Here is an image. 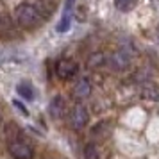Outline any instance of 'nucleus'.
I'll list each match as a JSON object with an SVG mask.
<instances>
[{
  "label": "nucleus",
  "mask_w": 159,
  "mask_h": 159,
  "mask_svg": "<svg viewBox=\"0 0 159 159\" xmlns=\"http://www.w3.org/2000/svg\"><path fill=\"white\" fill-rule=\"evenodd\" d=\"M15 16L22 27H36L38 23L41 22V11L36 6L27 4V2L20 4L15 9Z\"/></svg>",
  "instance_id": "nucleus-1"
},
{
  "label": "nucleus",
  "mask_w": 159,
  "mask_h": 159,
  "mask_svg": "<svg viewBox=\"0 0 159 159\" xmlns=\"http://www.w3.org/2000/svg\"><path fill=\"white\" fill-rule=\"evenodd\" d=\"M9 152L16 159H32L34 157V148L32 145L27 143L23 138H18L15 141H9Z\"/></svg>",
  "instance_id": "nucleus-2"
},
{
  "label": "nucleus",
  "mask_w": 159,
  "mask_h": 159,
  "mask_svg": "<svg viewBox=\"0 0 159 159\" xmlns=\"http://www.w3.org/2000/svg\"><path fill=\"white\" fill-rule=\"evenodd\" d=\"M88 120H89V113H88V107L84 104L77 102L75 106L70 111V123L75 130H80L82 127H86Z\"/></svg>",
  "instance_id": "nucleus-3"
},
{
  "label": "nucleus",
  "mask_w": 159,
  "mask_h": 159,
  "mask_svg": "<svg viewBox=\"0 0 159 159\" xmlns=\"http://www.w3.org/2000/svg\"><path fill=\"white\" fill-rule=\"evenodd\" d=\"M77 70H79V65L73 59H61L56 65V75L61 80H70L72 77H75Z\"/></svg>",
  "instance_id": "nucleus-4"
},
{
  "label": "nucleus",
  "mask_w": 159,
  "mask_h": 159,
  "mask_svg": "<svg viewBox=\"0 0 159 159\" xmlns=\"http://www.w3.org/2000/svg\"><path fill=\"white\" fill-rule=\"evenodd\" d=\"M130 65V54L125 50H120V52H115L113 56L107 57V66L115 72H122L125 70L127 66Z\"/></svg>",
  "instance_id": "nucleus-5"
},
{
  "label": "nucleus",
  "mask_w": 159,
  "mask_h": 159,
  "mask_svg": "<svg viewBox=\"0 0 159 159\" xmlns=\"http://www.w3.org/2000/svg\"><path fill=\"white\" fill-rule=\"evenodd\" d=\"M48 113L54 120H61L66 115V100L61 95H56L48 104Z\"/></svg>",
  "instance_id": "nucleus-6"
},
{
  "label": "nucleus",
  "mask_w": 159,
  "mask_h": 159,
  "mask_svg": "<svg viewBox=\"0 0 159 159\" xmlns=\"http://www.w3.org/2000/svg\"><path fill=\"white\" fill-rule=\"evenodd\" d=\"M73 97H75V100H84V98H88L89 95H91V82H89V79L88 77H82V79L77 80V84L73 86Z\"/></svg>",
  "instance_id": "nucleus-7"
},
{
  "label": "nucleus",
  "mask_w": 159,
  "mask_h": 159,
  "mask_svg": "<svg viewBox=\"0 0 159 159\" xmlns=\"http://www.w3.org/2000/svg\"><path fill=\"white\" fill-rule=\"evenodd\" d=\"M141 98L145 100H150V102H157L159 100V86L157 84H152V82H145V86L141 88Z\"/></svg>",
  "instance_id": "nucleus-8"
},
{
  "label": "nucleus",
  "mask_w": 159,
  "mask_h": 159,
  "mask_svg": "<svg viewBox=\"0 0 159 159\" xmlns=\"http://www.w3.org/2000/svg\"><path fill=\"white\" fill-rule=\"evenodd\" d=\"M107 65V57L102 54V52H95V54H91L89 57H88L86 61V66L89 68V70H97V68H100V66Z\"/></svg>",
  "instance_id": "nucleus-9"
},
{
  "label": "nucleus",
  "mask_w": 159,
  "mask_h": 159,
  "mask_svg": "<svg viewBox=\"0 0 159 159\" xmlns=\"http://www.w3.org/2000/svg\"><path fill=\"white\" fill-rule=\"evenodd\" d=\"M111 122H107V120H104V122H100V123H97L93 127V130H91V134L93 136H97V138H106V136H109V132H111Z\"/></svg>",
  "instance_id": "nucleus-10"
},
{
  "label": "nucleus",
  "mask_w": 159,
  "mask_h": 159,
  "mask_svg": "<svg viewBox=\"0 0 159 159\" xmlns=\"http://www.w3.org/2000/svg\"><path fill=\"white\" fill-rule=\"evenodd\" d=\"M16 91H18V95H20L22 98H25V100H32V98H34V89H32V86H30L29 82H20V84L16 86Z\"/></svg>",
  "instance_id": "nucleus-11"
},
{
  "label": "nucleus",
  "mask_w": 159,
  "mask_h": 159,
  "mask_svg": "<svg viewBox=\"0 0 159 159\" xmlns=\"http://www.w3.org/2000/svg\"><path fill=\"white\" fill-rule=\"evenodd\" d=\"M6 138H7V141H15L18 138H22L20 127L16 123H7V127H6Z\"/></svg>",
  "instance_id": "nucleus-12"
},
{
  "label": "nucleus",
  "mask_w": 159,
  "mask_h": 159,
  "mask_svg": "<svg viewBox=\"0 0 159 159\" xmlns=\"http://www.w3.org/2000/svg\"><path fill=\"white\" fill-rule=\"evenodd\" d=\"M84 159H100V150L95 143H88L84 147Z\"/></svg>",
  "instance_id": "nucleus-13"
},
{
  "label": "nucleus",
  "mask_w": 159,
  "mask_h": 159,
  "mask_svg": "<svg viewBox=\"0 0 159 159\" xmlns=\"http://www.w3.org/2000/svg\"><path fill=\"white\" fill-rule=\"evenodd\" d=\"M136 4H138V0H115L116 9H120V11H123V13L132 11V9L136 7Z\"/></svg>",
  "instance_id": "nucleus-14"
},
{
  "label": "nucleus",
  "mask_w": 159,
  "mask_h": 159,
  "mask_svg": "<svg viewBox=\"0 0 159 159\" xmlns=\"http://www.w3.org/2000/svg\"><path fill=\"white\" fill-rule=\"evenodd\" d=\"M70 16H72V13H68V11L63 13V18H61V22L57 25V32H66L70 29Z\"/></svg>",
  "instance_id": "nucleus-15"
},
{
  "label": "nucleus",
  "mask_w": 159,
  "mask_h": 159,
  "mask_svg": "<svg viewBox=\"0 0 159 159\" xmlns=\"http://www.w3.org/2000/svg\"><path fill=\"white\" fill-rule=\"evenodd\" d=\"M13 27V23H11V18L7 15H0V32H4V30H11Z\"/></svg>",
  "instance_id": "nucleus-16"
},
{
  "label": "nucleus",
  "mask_w": 159,
  "mask_h": 159,
  "mask_svg": "<svg viewBox=\"0 0 159 159\" xmlns=\"http://www.w3.org/2000/svg\"><path fill=\"white\" fill-rule=\"evenodd\" d=\"M73 4H75V0H66V4H65V11H68V13H72Z\"/></svg>",
  "instance_id": "nucleus-17"
},
{
  "label": "nucleus",
  "mask_w": 159,
  "mask_h": 159,
  "mask_svg": "<svg viewBox=\"0 0 159 159\" xmlns=\"http://www.w3.org/2000/svg\"><path fill=\"white\" fill-rule=\"evenodd\" d=\"M15 106H16V107H18V109H20V111H22V115H25V116L29 115V111H27V109L23 107V106H22V104H20V102H18V100L15 102Z\"/></svg>",
  "instance_id": "nucleus-18"
},
{
  "label": "nucleus",
  "mask_w": 159,
  "mask_h": 159,
  "mask_svg": "<svg viewBox=\"0 0 159 159\" xmlns=\"http://www.w3.org/2000/svg\"><path fill=\"white\" fill-rule=\"evenodd\" d=\"M157 38H159V25H157Z\"/></svg>",
  "instance_id": "nucleus-19"
}]
</instances>
